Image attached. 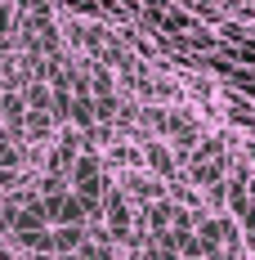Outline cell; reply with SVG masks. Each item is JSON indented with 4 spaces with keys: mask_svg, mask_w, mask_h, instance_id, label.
Returning a JSON list of instances; mask_svg holds the SVG:
<instances>
[{
    "mask_svg": "<svg viewBox=\"0 0 255 260\" xmlns=\"http://www.w3.org/2000/svg\"><path fill=\"white\" fill-rule=\"evenodd\" d=\"M103 234H107V242H134V234H139V211H134V202H130L126 188H107V202H103Z\"/></svg>",
    "mask_w": 255,
    "mask_h": 260,
    "instance_id": "obj_1",
    "label": "cell"
},
{
    "mask_svg": "<svg viewBox=\"0 0 255 260\" xmlns=\"http://www.w3.org/2000/svg\"><path fill=\"white\" fill-rule=\"evenodd\" d=\"M166 135H170V144L179 153H193L202 144V130H197V121L188 112H166Z\"/></svg>",
    "mask_w": 255,
    "mask_h": 260,
    "instance_id": "obj_2",
    "label": "cell"
},
{
    "mask_svg": "<svg viewBox=\"0 0 255 260\" xmlns=\"http://www.w3.org/2000/svg\"><path fill=\"white\" fill-rule=\"evenodd\" d=\"M143 166L153 171L157 180H170V175H175V153H170V144H161V139H143Z\"/></svg>",
    "mask_w": 255,
    "mask_h": 260,
    "instance_id": "obj_3",
    "label": "cell"
},
{
    "mask_svg": "<svg viewBox=\"0 0 255 260\" xmlns=\"http://www.w3.org/2000/svg\"><path fill=\"white\" fill-rule=\"evenodd\" d=\"M0 260H9V256H5V251H0Z\"/></svg>",
    "mask_w": 255,
    "mask_h": 260,
    "instance_id": "obj_4",
    "label": "cell"
}]
</instances>
